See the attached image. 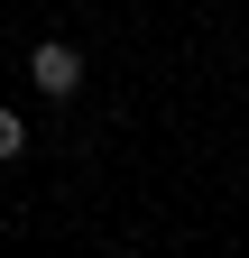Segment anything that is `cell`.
<instances>
[{
	"instance_id": "1",
	"label": "cell",
	"mask_w": 249,
	"mask_h": 258,
	"mask_svg": "<svg viewBox=\"0 0 249 258\" xmlns=\"http://www.w3.org/2000/svg\"><path fill=\"white\" fill-rule=\"evenodd\" d=\"M28 83H37L46 102H74V92H83V46H65V37L28 46Z\"/></svg>"
},
{
	"instance_id": "2",
	"label": "cell",
	"mask_w": 249,
	"mask_h": 258,
	"mask_svg": "<svg viewBox=\"0 0 249 258\" xmlns=\"http://www.w3.org/2000/svg\"><path fill=\"white\" fill-rule=\"evenodd\" d=\"M19 148H28V120H19L10 102H0V166H10V157H19Z\"/></svg>"
}]
</instances>
